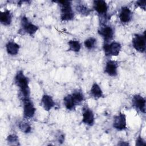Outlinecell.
I'll list each match as a JSON object with an SVG mask.
<instances>
[{
    "instance_id": "obj_1",
    "label": "cell",
    "mask_w": 146,
    "mask_h": 146,
    "mask_svg": "<svg viewBox=\"0 0 146 146\" xmlns=\"http://www.w3.org/2000/svg\"><path fill=\"white\" fill-rule=\"evenodd\" d=\"M14 83L19 89V96L22 101L30 98V91L29 88V79L24 74L22 70H19L14 77Z\"/></svg>"
},
{
    "instance_id": "obj_2",
    "label": "cell",
    "mask_w": 146,
    "mask_h": 146,
    "mask_svg": "<svg viewBox=\"0 0 146 146\" xmlns=\"http://www.w3.org/2000/svg\"><path fill=\"white\" fill-rule=\"evenodd\" d=\"M60 8V18L63 21H71L74 18L75 14L72 9L71 2L60 1L58 2Z\"/></svg>"
},
{
    "instance_id": "obj_3",
    "label": "cell",
    "mask_w": 146,
    "mask_h": 146,
    "mask_svg": "<svg viewBox=\"0 0 146 146\" xmlns=\"http://www.w3.org/2000/svg\"><path fill=\"white\" fill-rule=\"evenodd\" d=\"M38 26L30 22L26 17L23 16L22 17L21 21V29L19 30V33L21 34H27L33 36L38 30Z\"/></svg>"
},
{
    "instance_id": "obj_4",
    "label": "cell",
    "mask_w": 146,
    "mask_h": 146,
    "mask_svg": "<svg viewBox=\"0 0 146 146\" xmlns=\"http://www.w3.org/2000/svg\"><path fill=\"white\" fill-rule=\"evenodd\" d=\"M132 46L138 52L144 53L146 49V36L145 32L143 34H135L132 39Z\"/></svg>"
},
{
    "instance_id": "obj_5",
    "label": "cell",
    "mask_w": 146,
    "mask_h": 146,
    "mask_svg": "<svg viewBox=\"0 0 146 146\" xmlns=\"http://www.w3.org/2000/svg\"><path fill=\"white\" fill-rule=\"evenodd\" d=\"M103 49L106 56H117L121 49V45L117 42H112L110 43H105Z\"/></svg>"
},
{
    "instance_id": "obj_6",
    "label": "cell",
    "mask_w": 146,
    "mask_h": 146,
    "mask_svg": "<svg viewBox=\"0 0 146 146\" xmlns=\"http://www.w3.org/2000/svg\"><path fill=\"white\" fill-rule=\"evenodd\" d=\"M23 102V117L26 119H31L34 117L36 109L30 98L26 99L22 101Z\"/></svg>"
},
{
    "instance_id": "obj_7",
    "label": "cell",
    "mask_w": 146,
    "mask_h": 146,
    "mask_svg": "<svg viewBox=\"0 0 146 146\" xmlns=\"http://www.w3.org/2000/svg\"><path fill=\"white\" fill-rule=\"evenodd\" d=\"M113 127L117 131H123L127 128L126 116L124 113L120 112L113 118Z\"/></svg>"
},
{
    "instance_id": "obj_8",
    "label": "cell",
    "mask_w": 146,
    "mask_h": 146,
    "mask_svg": "<svg viewBox=\"0 0 146 146\" xmlns=\"http://www.w3.org/2000/svg\"><path fill=\"white\" fill-rule=\"evenodd\" d=\"M82 122L88 125L92 126L95 123V116L93 111L88 106H84L82 110Z\"/></svg>"
},
{
    "instance_id": "obj_9",
    "label": "cell",
    "mask_w": 146,
    "mask_h": 146,
    "mask_svg": "<svg viewBox=\"0 0 146 146\" xmlns=\"http://www.w3.org/2000/svg\"><path fill=\"white\" fill-rule=\"evenodd\" d=\"M99 35L103 38L104 41L107 43L108 41H110L112 39L114 35V30L113 29L107 25H102L98 30Z\"/></svg>"
},
{
    "instance_id": "obj_10",
    "label": "cell",
    "mask_w": 146,
    "mask_h": 146,
    "mask_svg": "<svg viewBox=\"0 0 146 146\" xmlns=\"http://www.w3.org/2000/svg\"><path fill=\"white\" fill-rule=\"evenodd\" d=\"M132 106L141 113H145V99L140 95H135L132 99Z\"/></svg>"
},
{
    "instance_id": "obj_11",
    "label": "cell",
    "mask_w": 146,
    "mask_h": 146,
    "mask_svg": "<svg viewBox=\"0 0 146 146\" xmlns=\"http://www.w3.org/2000/svg\"><path fill=\"white\" fill-rule=\"evenodd\" d=\"M93 8L99 15L104 16L107 14L108 6L106 1L96 0L93 2Z\"/></svg>"
},
{
    "instance_id": "obj_12",
    "label": "cell",
    "mask_w": 146,
    "mask_h": 146,
    "mask_svg": "<svg viewBox=\"0 0 146 146\" xmlns=\"http://www.w3.org/2000/svg\"><path fill=\"white\" fill-rule=\"evenodd\" d=\"M119 18L121 23H129L132 18V13L127 6H122L119 11Z\"/></svg>"
},
{
    "instance_id": "obj_13",
    "label": "cell",
    "mask_w": 146,
    "mask_h": 146,
    "mask_svg": "<svg viewBox=\"0 0 146 146\" xmlns=\"http://www.w3.org/2000/svg\"><path fill=\"white\" fill-rule=\"evenodd\" d=\"M117 68L118 63L115 60H110L106 64L104 72L110 76L115 77L117 75Z\"/></svg>"
},
{
    "instance_id": "obj_14",
    "label": "cell",
    "mask_w": 146,
    "mask_h": 146,
    "mask_svg": "<svg viewBox=\"0 0 146 146\" xmlns=\"http://www.w3.org/2000/svg\"><path fill=\"white\" fill-rule=\"evenodd\" d=\"M41 105L46 111H50L55 105L52 98L47 94H44L41 98Z\"/></svg>"
},
{
    "instance_id": "obj_15",
    "label": "cell",
    "mask_w": 146,
    "mask_h": 146,
    "mask_svg": "<svg viewBox=\"0 0 146 146\" xmlns=\"http://www.w3.org/2000/svg\"><path fill=\"white\" fill-rule=\"evenodd\" d=\"M13 19V14L10 10H6L0 14V22L4 26H9Z\"/></svg>"
},
{
    "instance_id": "obj_16",
    "label": "cell",
    "mask_w": 146,
    "mask_h": 146,
    "mask_svg": "<svg viewBox=\"0 0 146 146\" xmlns=\"http://www.w3.org/2000/svg\"><path fill=\"white\" fill-rule=\"evenodd\" d=\"M20 46L14 41H9L6 44V50L8 54L10 55H17L19 50Z\"/></svg>"
},
{
    "instance_id": "obj_17",
    "label": "cell",
    "mask_w": 146,
    "mask_h": 146,
    "mask_svg": "<svg viewBox=\"0 0 146 146\" xmlns=\"http://www.w3.org/2000/svg\"><path fill=\"white\" fill-rule=\"evenodd\" d=\"M103 95V91L100 86L97 83H93L90 91V95L92 98L97 99L102 97Z\"/></svg>"
},
{
    "instance_id": "obj_18",
    "label": "cell",
    "mask_w": 146,
    "mask_h": 146,
    "mask_svg": "<svg viewBox=\"0 0 146 146\" xmlns=\"http://www.w3.org/2000/svg\"><path fill=\"white\" fill-rule=\"evenodd\" d=\"M63 104L66 108L68 110L72 111L75 110L76 106L75 101L74 100L71 94H68L65 96L63 98Z\"/></svg>"
},
{
    "instance_id": "obj_19",
    "label": "cell",
    "mask_w": 146,
    "mask_h": 146,
    "mask_svg": "<svg viewBox=\"0 0 146 146\" xmlns=\"http://www.w3.org/2000/svg\"><path fill=\"white\" fill-rule=\"evenodd\" d=\"M71 95L76 105H78L82 103L84 100V99H85L84 95L83 92L80 90H75L71 94Z\"/></svg>"
},
{
    "instance_id": "obj_20",
    "label": "cell",
    "mask_w": 146,
    "mask_h": 146,
    "mask_svg": "<svg viewBox=\"0 0 146 146\" xmlns=\"http://www.w3.org/2000/svg\"><path fill=\"white\" fill-rule=\"evenodd\" d=\"M68 50L71 51L75 52H78L81 49V44L79 40L72 39L70 40L68 42Z\"/></svg>"
},
{
    "instance_id": "obj_21",
    "label": "cell",
    "mask_w": 146,
    "mask_h": 146,
    "mask_svg": "<svg viewBox=\"0 0 146 146\" xmlns=\"http://www.w3.org/2000/svg\"><path fill=\"white\" fill-rule=\"evenodd\" d=\"M75 9L79 14L83 16H87L90 15L91 11V10L87 6L83 3L77 4L75 7Z\"/></svg>"
},
{
    "instance_id": "obj_22",
    "label": "cell",
    "mask_w": 146,
    "mask_h": 146,
    "mask_svg": "<svg viewBox=\"0 0 146 146\" xmlns=\"http://www.w3.org/2000/svg\"><path fill=\"white\" fill-rule=\"evenodd\" d=\"M18 128L20 129L21 132L25 133H29L31 131V127L29 123L24 121H21L19 122L18 124Z\"/></svg>"
},
{
    "instance_id": "obj_23",
    "label": "cell",
    "mask_w": 146,
    "mask_h": 146,
    "mask_svg": "<svg viewBox=\"0 0 146 146\" xmlns=\"http://www.w3.org/2000/svg\"><path fill=\"white\" fill-rule=\"evenodd\" d=\"M84 45L88 50H93L96 45V39L94 37H90L84 40Z\"/></svg>"
},
{
    "instance_id": "obj_24",
    "label": "cell",
    "mask_w": 146,
    "mask_h": 146,
    "mask_svg": "<svg viewBox=\"0 0 146 146\" xmlns=\"http://www.w3.org/2000/svg\"><path fill=\"white\" fill-rule=\"evenodd\" d=\"M6 140L9 145H19L18 136L15 134H10L8 135Z\"/></svg>"
},
{
    "instance_id": "obj_25",
    "label": "cell",
    "mask_w": 146,
    "mask_h": 146,
    "mask_svg": "<svg viewBox=\"0 0 146 146\" xmlns=\"http://www.w3.org/2000/svg\"><path fill=\"white\" fill-rule=\"evenodd\" d=\"M136 145H138V146H145L146 145V143H145V141L143 140V139L141 137L140 135H139L136 140Z\"/></svg>"
},
{
    "instance_id": "obj_26",
    "label": "cell",
    "mask_w": 146,
    "mask_h": 146,
    "mask_svg": "<svg viewBox=\"0 0 146 146\" xmlns=\"http://www.w3.org/2000/svg\"><path fill=\"white\" fill-rule=\"evenodd\" d=\"M136 5L140 8L145 10V1H138L136 2Z\"/></svg>"
},
{
    "instance_id": "obj_27",
    "label": "cell",
    "mask_w": 146,
    "mask_h": 146,
    "mask_svg": "<svg viewBox=\"0 0 146 146\" xmlns=\"http://www.w3.org/2000/svg\"><path fill=\"white\" fill-rule=\"evenodd\" d=\"M57 141L59 143H62L64 140V136L63 133H58L56 135Z\"/></svg>"
}]
</instances>
